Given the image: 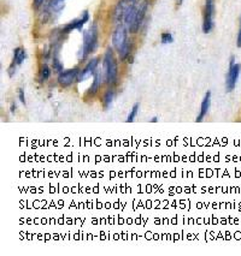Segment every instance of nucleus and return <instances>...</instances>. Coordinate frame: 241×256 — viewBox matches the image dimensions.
<instances>
[{
	"label": "nucleus",
	"mask_w": 241,
	"mask_h": 256,
	"mask_svg": "<svg viewBox=\"0 0 241 256\" xmlns=\"http://www.w3.org/2000/svg\"><path fill=\"white\" fill-rule=\"evenodd\" d=\"M89 20V12L87 10L83 11L81 16L79 17V18H75L74 20H71L70 23H68L67 26H63V29H62V34H69L73 30H82L83 26L86 24Z\"/></svg>",
	"instance_id": "6e6552de"
},
{
	"label": "nucleus",
	"mask_w": 241,
	"mask_h": 256,
	"mask_svg": "<svg viewBox=\"0 0 241 256\" xmlns=\"http://www.w3.org/2000/svg\"><path fill=\"white\" fill-rule=\"evenodd\" d=\"M130 2L128 0H120V2L116 4L115 10H114V20L116 23H122L123 22L124 14H126V10Z\"/></svg>",
	"instance_id": "9d476101"
},
{
	"label": "nucleus",
	"mask_w": 241,
	"mask_h": 256,
	"mask_svg": "<svg viewBox=\"0 0 241 256\" xmlns=\"http://www.w3.org/2000/svg\"><path fill=\"white\" fill-rule=\"evenodd\" d=\"M80 71L81 70H80L79 68H73V69L63 70L61 74H58V77H57L58 84L63 88L70 87L73 83L77 82Z\"/></svg>",
	"instance_id": "423d86ee"
},
{
	"label": "nucleus",
	"mask_w": 241,
	"mask_h": 256,
	"mask_svg": "<svg viewBox=\"0 0 241 256\" xmlns=\"http://www.w3.org/2000/svg\"><path fill=\"white\" fill-rule=\"evenodd\" d=\"M128 32H129V28L124 23H120V24L116 26L114 32H112V46H114V48L117 52H120V50L129 40Z\"/></svg>",
	"instance_id": "20e7f679"
},
{
	"label": "nucleus",
	"mask_w": 241,
	"mask_h": 256,
	"mask_svg": "<svg viewBox=\"0 0 241 256\" xmlns=\"http://www.w3.org/2000/svg\"><path fill=\"white\" fill-rule=\"evenodd\" d=\"M236 44H237V47H241V16H240V28H239V32H237V36H236Z\"/></svg>",
	"instance_id": "5701e85b"
},
{
	"label": "nucleus",
	"mask_w": 241,
	"mask_h": 256,
	"mask_svg": "<svg viewBox=\"0 0 241 256\" xmlns=\"http://www.w3.org/2000/svg\"><path fill=\"white\" fill-rule=\"evenodd\" d=\"M213 17H215V0H205L204 8V20H203V32L204 34H209L212 32Z\"/></svg>",
	"instance_id": "39448f33"
},
{
	"label": "nucleus",
	"mask_w": 241,
	"mask_h": 256,
	"mask_svg": "<svg viewBox=\"0 0 241 256\" xmlns=\"http://www.w3.org/2000/svg\"><path fill=\"white\" fill-rule=\"evenodd\" d=\"M15 111H16V106L13 104V105H11V113H15Z\"/></svg>",
	"instance_id": "393cba45"
},
{
	"label": "nucleus",
	"mask_w": 241,
	"mask_h": 256,
	"mask_svg": "<svg viewBox=\"0 0 241 256\" xmlns=\"http://www.w3.org/2000/svg\"><path fill=\"white\" fill-rule=\"evenodd\" d=\"M241 72V65L239 62H235L234 56H231L230 62H229V69L225 76V90L227 93H231L235 88H236L237 81H239Z\"/></svg>",
	"instance_id": "7ed1b4c3"
},
{
	"label": "nucleus",
	"mask_w": 241,
	"mask_h": 256,
	"mask_svg": "<svg viewBox=\"0 0 241 256\" xmlns=\"http://www.w3.org/2000/svg\"><path fill=\"white\" fill-rule=\"evenodd\" d=\"M148 10V2H144L140 4V6L138 8V12H136L135 20H134L133 24L129 26V32L130 34H136L140 29H141L142 24H144L145 17H146Z\"/></svg>",
	"instance_id": "0eeeda50"
},
{
	"label": "nucleus",
	"mask_w": 241,
	"mask_h": 256,
	"mask_svg": "<svg viewBox=\"0 0 241 256\" xmlns=\"http://www.w3.org/2000/svg\"><path fill=\"white\" fill-rule=\"evenodd\" d=\"M102 76H104V72H102L100 70H98L97 72L94 74V78H93V82H92V86L89 87L88 89V95H91V96H93L98 93V90H99V88L102 87Z\"/></svg>",
	"instance_id": "ddd939ff"
},
{
	"label": "nucleus",
	"mask_w": 241,
	"mask_h": 256,
	"mask_svg": "<svg viewBox=\"0 0 241 256\" xmlns=\"http://www.w3.org/2000/svg\"><path fill=\"white\" fill-rule=\"evenodd\" d=\"M103 72L105 77V82L110 86H115L118 80V64L116 60L114 50L109 47L105 50V54L103 58Z\"/></svg>",
	"instance_id": "f03ea898"
},
{
	"label": "nucleus",
	"mask_w": 241,
	"mask_h": 256,
	"mask_svg": "<svg viewBox=\"0 0 241 256\" xmlns=\"http://www.w3.org/2000/svg\"><path fill=\"white\" fill-rule=\"evenodd\" d=\"M151 123H156V122H158V118H157V117H153L152 119H151Z\"/></svg>",
	"instance_id": "a878e982"
},
{
	"label": "nucleus",
	"mask_w": 241,
	"mask_h": 256,
	"mask_svg": "<svg viewBox=\"0 0 241 256\" xmlns=\"http://www.w3.org/2000/svg\"><path fill=\"white\" fill-rule=\"evenodd\" d=\"M116 98V92L114 89H108V90L104 93V96H103V105L105 108H110L112 105V102H114Z\"/></svg>",
	"instance_id": "2eb2a0df"
},
{
	"label": "nucleus",
	"mask_w": 241,
	"mask_h": 256,
	"mask_svg": "<svg viewBox=\"0 0 241 256\" xmlns=\"http://www.w3.org/2000/svg\"><path fill=\"white\" fill-rule=\"evenodd\" d=\"M98 66H99V58H92L91 60L88 62V64L83 68V70L80 71L77 82L80 83L82 81H86L89 77L94 76V74L98 71Z\"/></svg>",
	"instance_id": "1a4fd4ad"
},
{
	"label": "nucleus",
	"mask_w": 241,
	"mask_h": 256,
	"mask_svg": "<svg viewBox=\"0 0 241 256\" xmlns=\"http://www.w3.org/2000/svg\"><path fill=\"white\" fill-rule=\"evenodd\" d=\"M129 2H132V4H136V2H139V0H128Z\"/></svg>",
	"instance_id": "bb28decb"
},
{
	"label": "nucleus",
	"mask_w": 241,
	"mask_h": 256,
	"mask_svg": "<svg viewBox=\"0 0 241 256\" xmlns=\"http://www.w3.org/2000/svg\"><path fill=\"white\" fill-rule=\"evenodd\" d=\"M52 66H53V70H55L57 74H61L62 71H63V64H62V62L59 60V56H57V53H53Z\"/></svg>",
	"instance_id": "a211bd4d"
},
{
	"label": "nucleus",
	"mask_w": 241,
	"mask_h": 256,
	"mask_svg": "<svg viewBox=\"0 0 241 256\" xmlns=\"http://www.w3.org/2000/svg\"><path fill=\"white\" fill-rule=\"evenodd\" d=\"M183 4V0H176V6H181Z\"/></svg>",
	"instance_id": "b1692460"
},
{
	"label": "nucleus",
	"mask_w": 241,
	"mask_h": 256,
	"mask_svg": "<svg viewBox=\"0 0 241 256\" xmlns=\"http://www.w3.org/2000/svg\"><path fill=\"white\" fill-rule=\"evenodd\" d=\"M26 58H27V52L25 48H22V47H17V48L14 50L13 62L15 65H17V66L22 65V62L26 60Z\"/></svg>",
	"instance_id": "4468645a"
},
{
	"label": "nucleus",
	"mask_w": 241,
	"mask_h": 256,
	"mask_svg": "<svg viewBox=\"0 0 241 256\" xmlns=\"http://www.w3.org/2000/svg\"><path fill=\"white\" fill-rule=\"evenodd\" d=\"M98 38H99V32H98V24L93 23L87 32H83V42L81 50L79 52V60L83 62L86 56L93 53L98 47Z\"/></svg>",
	"instance_id": "f257e3e1"
},
{
	"label": "nucleus",
	"mask_w": 241,
	"mask_h": 256,
	"mask_svg": "<svg viewBox=\"0 0 241 256\" xmlns=\"http://www.w3.org/2000/svg\"><path fill=\"white\" fill-rule=\"evenodd\" d=\"M210 106H211V92L207 90L206 94H205L203 101H201L200 112H199V114H198V117H197L198 123L203 122L204 118L206 117L207 113H209V111H210Z\"/></svg>",
	"instance_id": "9b49d317"
},
{
	"label": "nucleus",
	"mask_w": 241,
	"mask_h": 256,
	"mask_svg": "<svg viewBox=\"0 0 241 256\" xmlns=\"http://www.w3.org/2000/svg\"><path fill=\"white\" fill-rule=\"evenodd\" d=\"M45 0H33V8H34V10H39L41 6L44 5Z\"/></svg>",
	"instance_id": "412c9836"
},
{
	"label": "nucleus",
	"mask_w": 241,
	"mask_h": 256,
	"mask_svg": "<svg viewBox=\"0 0 241 256\" xmlns=\"http://www.w3.org/2000/svg\"><path fill=\"white\" fill-rule=\"evenodd\" d=\"M136 12H138V6H136V4H132V2H130V4L128 5L126 14H124L123 17V23L128 26V28L133 24L134 20H135Z\"/></svg>",
	"instance_id": "f8f14e48"
},
{
	"label": "nucleus",
	"mask_w": 241,
	"mask_h": 256,
	"mask_svg": "<svg viewBox=\"0 0 241 256\" xmlns=\"http://www.w3.org/2000/svg\"><path fill=\"white\" fill-rule=\"evenodd\" d=\"M64 2L65 0H50L49 11L53 14H59L64 8Z\"/></svg>",
	"instance_id": "f3484780"
},
{
	"label": "nucleus",
	"mask_w": 241,
	"mask_h": 256,
	"mask_svg": "<svg viewBox=\"0 0 241 256\" xmlns=\"http://www.w3.org/2000/svg\"><path fill=\"white\" fill-rule=\"evenodd\" d=\"M160 42H162V44H169L174 42V38H172L171 32H163L160 35Z\"/></svg>",
	"instance_id": "6ab92c4d"
},
{
	"label": "nucleus",
	"mask_w": 241,
	"mask_h": 256,
	"mask_svg": "<svg viewBox=\"0 0 241 256\" xmlns=\"http://www.w3.org/2000/svg\"><path fill=\"white\" fill-rule=\"evenodd\" d=\"M50 77H51V69H50L47 64H43L40 68V71H39V82H46Z\"/></svg>",
	"instance_id": "dca6fc26"
},
{
	"label": "nucleus",
	"mask_w": 241,
	"mask_h": 256,
	"mask_svg": "<svg viewBox=\"0 0 241 256\" xmlns=\"http://www.w3.org/2000/svg\"><path fill=\"white\" fill-rule=\"evenodd\" d=\"M138 112H139V104H135V105L132 107V110H130L129 116H128L127 118L128 123H132V122H134V119H135L136 116H138Z\"/></svg>",
	"instance_id": "aec40b11"
},
{
	"label": "nucleus",
	"mask_w": 241,
	"mask_h": 256,
	"mask_svg": "<svg viewBox=\"0 0 241 256\" xmlns=\"http://www.w3.org/2000/svg\"><path fill=\"white\" fill-rule=\"evenodd\" d=\"M19 99L23 105H26V95H25V90L23 89H19Z\"/></svg>",
	"instance_id": "4be33fe9"
}]
</instances>
